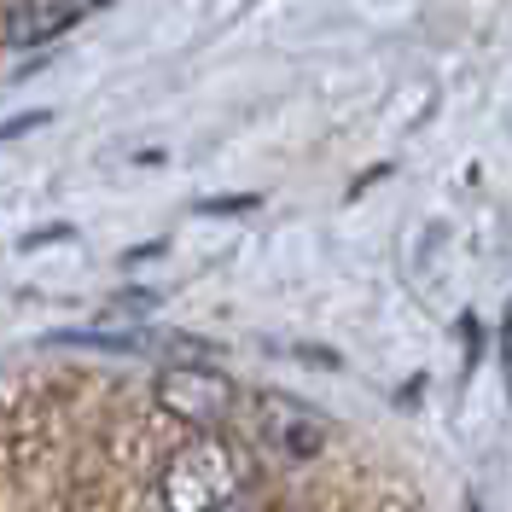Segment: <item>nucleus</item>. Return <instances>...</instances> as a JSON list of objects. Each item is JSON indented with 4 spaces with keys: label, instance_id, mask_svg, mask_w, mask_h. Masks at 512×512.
<instances>
[{
    "label": "nucleus",
    "instance_id": "obj_1",
    "mask_svg": "<svg viewBox=\"0 0 512 512\" xmlns=\"http://www.w3.org/2000/svg\"><path fill=\"white\" fill-rule=\"evenodd\" d=\"M245 454L216 437V431H192L187 443L163 460L158 472V501L163 512H233L245 501Z\"/></svg>",
    "mask_w": 512,
    "mask_h": 512
},
{
    "label": "nucleus",
    "instance_id": "obj_2",
    "mask_svg": "<svg viewBox=\"0 0 512 512\" xmlns=\"http://www.w3.org/2000/svg\"><path fill=\"white\" fill-rule=\"evenodd\" d=\"M158 402L187 431H222L227 408H233V384L216 367H169L158 379Z\"/></svg>",
    "mask_w": 512,
    "mask_h": 512
},
{
    "label": "nucleus",
    "instance_id": "obj_3",
    "mask_svg": "<svg viewBox=\"0 0 512 512\" xmlns=\"http://www.w3.org/2000/svg\"><path fill=\"white\" fill-rule=\"evenodd\" d=\"M111 0H18L12 6V24H6V41L12 47H47L53 35H64L76 18H88Z\"/></svg>",
    "mask_w": 512,
    "mask_h": 512
},
{
    "label": "nucleus",
    "instance_id": "obj_4",
    "mask_svg": "<svg viewBox=\"0 0 512 512\" xmlns=\"http://www.w3.org/2000/svg\"><path fill=\"white\" fill-rule=\"evenodd\" d=\"M70 239V227L64 222H53V227H30L24 239H18V251H47V245H64Z\"/></svg>",
    "mask_w": 512,
    "mask_h": 512
},
{
    "label": "nucleus",
    "instance_id": "obj_5",
    "mask_svg": "<svg viewBox=\"0 0 512 512\" xmlns=\"http://www.w3.org/2000/svg\"><path fill=\"white\" fill-rule=\"evenodd\" d=\"M47 117H53V111H18V117H6V123H0V146H6V140H18V134H35Z\"/></svg>",
    "mask_w": 512,
    "mask_h": 512
},
{
    "label": "nucleus",
    "instance_id": "obj_6",
    "mask_svg": "<svg viewBox=\"0 0 512 512\" xmlns=\"http://www.w3.org/2000/svg\"><path fill=\"white\" fill-rule=\"evenodd\" d=\"M227 210H256V192H245V198H204L198 204V216H227Z\"/></svg>",
    "mask_w": 512,
    "mask_h": 512
},
{
    "label": "nucleus",
    "instance_id": "obj_7",
    "mask_svg": "<svg viewBox=\"0 0 512 512\" xmlns=\"http://www.w3.org/2000/svg\"><path fill=\"white\" fill-rule=\"evenodd\" d=\"M466 512H483V507H478V501H466Z\"/></svg>",
    "mask_w": 512,
    "mask_h": 512
},
{
    "label": "nucleus",
    "instance_id": "obj_8",
    "mask_svg": "<svg viewBox=\"0 0 512 512\" xmlns=\"http://www.w3.org/2000/svg\"><path fill=\"white\" fill-rule=\"evenodd\" d=\"M280 512H291V507H280Z\"/></svg>",
    "mask_w": 512,
    "mask_h": 512
}]
</instances>
